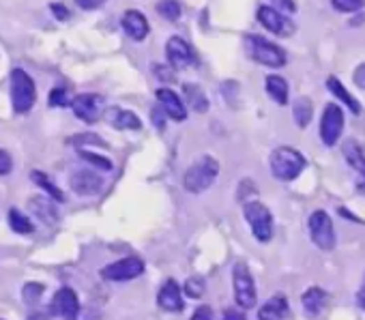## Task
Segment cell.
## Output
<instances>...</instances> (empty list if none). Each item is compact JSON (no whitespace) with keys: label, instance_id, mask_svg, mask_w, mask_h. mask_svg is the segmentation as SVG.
<instances>
[{"label":"cell","instance_id":"cell-20","mask_svg":"<svg viewBox=\"0 0 365 320\" xmlns=\"http://www.w3.org/2000/svg\"><path fill=\"white\" fill-rule=\"evenodd\" d=\"M28 207H31L35 217H39L45 226H54L56 221H59V211H56V207L52 205L45 196L33 198L31 202H28Z\"/></svg>","mask_w":365,"mask_h":320},{"label":"cell","instance_id":"cell-46","mask_svg":"<svg viewBox=\"0 0 365 320\" xmlns=\"http://www.w3.org/2000/svg\"><path fill=\"white\" fill-rule=\"evenodd\" d=\"M357 191L359 194H365V172H361V177L357 181Z\"/></svg>","mask_w":365,"mask_h":320},{"label":"cell","instance_id":"cell-11","mask_svg":"<svg viewBox=\"0 0 365 320\" xmlns=\"http://www.w3.org/2000/svg\"><path fill=\"white\" fill-rule=\"evenodd\" d=\"M165 56H167V63H170V67L174 71L193 67L195 63H198L193 48L185 39H181V37H170V39H167V43H165Z\"/></svg>","mask_w":365,"mask_h":320},{"label":"cell","instance_id":"cell-28","mask_svg":"<svg viewBox=\"0 0 365 320\" xmlns=\"http://www.w3.org/2000/svg\"><path fill=\"white\" fill-rule=\"evenodd\" d=\"M33 181L52 198V200H56V202H65V194L59 189V187H56L52 181H50V177H47V174H43V172H39V170H35L33 172Z\"/></svg>","mask_w":365,"mask_h":320},{"label":"cell","instance_id":"cell-15","mask_svg":"<svg viewBox=\"0 0 365 320\" xmlns=\"http://www.w3.org/2000/svg\"><path fill=\"white\" fill-rule=\"evenodd\" d=\"M121 26H123V31L127 33V37L133 39V41H144L149 31H151L149 20L144 17V13H140L135 9H129V11L123 13Z\"/></svg>","mask_w":365,"mask_h":320},{"label":"cell","instance_id":"cell-18","mask_svg":"<svg viewBox=\"0 0 365 320\" xmlns=\"http://www.w3.org/2000/svg\"><path fill=\"white\" fill-rule=\"evenodd\" d=\"M288 318V299L284 295L271 297L258 312V320H286Z\"/></svg>","mask_w":365,"mask_h":320},{"label":"cell","instance_id":"cell-10","mask_svg":"<svg viewBox=\"0 0 365 320\" xmlns=\"http://www.w3.org/2000/svg\"><path fill=\"white\" fill-rule=\"evenodd\" d=\"M99 273L107 282H129L144 273V263L140 258H123V260H117V263L103 267Z\"/></svg>","mask_w":365,"mask_h":320},{"label":"cell","instance_id":"cell-12","mask_svg":"<svg viewBox=\"0 0 365 320\" xmlns=\"http://www.w3.org/2000/svg\"><path fill=\"white\" fill-rule=\"evenodd\" d=\"M256 17H258V22L267 28V31L273 33V35L290 37V35L295 33V24H292L286 15L279 13L275 7H260L258 13H256Z\"/></svg>","mask_w":365,"mask_h":320},{"label":"cell","instance_id":"cell-7","mask_svg":"<svg viewBox=\"0 0 365 320\" xmlns=\"http://www.w3.org/2000/svg\"><path fill=\"white\" fill-rule=\"evenodd\" d=\"M307 226H310V237L318 249L329 252L335 247V228H333V219L329 217L327 211H322V209L314 211L310 215Z\"/></svg>","mask_w":365,"mask_h":320},{"label":"cell","instance_id":"cell-1","mask_svg":"<svg viewBox=\"0 0 365 320\" xmlns=\"http://www.w3.org/2000/svg\"><path fill=\"white\" fill-rule=\"evenodd\" d=\"M219 177V163L215 157L211 155H202L195 159L187 170H185V177H183V185L189 194L200 196L204 194L209 187H213V183Z\"/></svg>","mask_w":365,"mask_h":320},{"label":"cell","instance_id":"cell-44","mask_svg":"<svg viewBox=\"0 0 365 320\" xmlns=\"http://www.w3.org/2000/svg\"><path fill=\"white\" fill-rule=\"evenodd\" d=\"M52 11H54L56 20H67V17H69L67 7H63V5H59V3H54V5H52Z\"/></svg>","mask_w":365,"mask_h":320},{"label":"cell","instance_id":"cell-39","mask_svg":"<svg viewBox=\"0 0 365 320\" xmlns=\"http://www.w3.org/2000/svg\"><path fill=\"white\" fill-rule=\"evenodd\" d=\"M243 312H245V310L228 307V310H223V316H221V320H247Z\"/></svg>","mask_w":365,"mask_h":320},{"label":"cell","instance_id":"cell-45","mask_svg":"<svg viewBox=\"0 0 365 320\" xmlns=\"http://www.w3.org/2000/svg\"><path fill=\"white\" fill-rule=\"evenodd\" d=\"M357 301H359V305L365 310V282H363V286L359 288V293H357Z\"/></svg>","mask_w":365,"mask_h":320},{"label":"cell","instance_id":"cell-9","mask_svg":"<svg viewBox=\"0 0 365 320\" xmlns=\"http://www.w3.org/2000/svg\"><path fill=\"white\" fill-rule=\"evenodd\" d=\"M71 110L84 123H97L103 112H105V101L101 95L95 93H82L75 99H71Z\"/></svg>","mask_w":365,"mask_h":320},{"label":"cell","instance_id":"cell-17","mask_svg":"<svg viewBox=\"0 0 365 320\" xmlns=\"http://www.w3.org/2000/svg\"><path fill=\"white\" fill-rule=\"evenodd\" d=\"M157 303L161 310L165 312H181L183 310V293H181V286L174 279H165L163 286L159 288V295H157Z\"/></svg>","mask_w":365,"mask_h":320},{"label":"cell","instance_id":"cell-5","mask_svg":"<svg viewBox=\"0 0 365 320\" xmlns=\"http://www.w3.org/2000/svg\"><path fill=\"white\" fill-rule=\"evenodd\" d=\"M232 288H234V301L241 310H251L258 303L256 282L245 263H237L232 269Z\"/></svg>","mask_w":365,"mask_h":320},{"label":"cell","instance_id":"cell-37","mask_svg":"<svg viewBox=\"0 0 365 320\" xmlns=\"http://www.w3.org/2000/svg\"><path fill=\"white\" fill-rule=\"evenodd\" d=\"M271 3L275 5L277 11H286V13H295L297 11V3H295V0H271Z\"/></svg>","mask_w":365,"mask_h":320},{"label":"cell","instance_id":"cell-19","mask_svg":"<svg viewBox=\"0 0 365 320\" xmlns=\"http://www.w3.org/2000/svg\"><path fill=\"white\" fill-rule=\"evenodd\" d=\"M327 301H329V295L325 293L322 288H318V286L307 288L305 293H303V297H301V303H303L305 312L312 314V316H318L327 307Z\"/></svg>","mask_w":365,"mask_h":320},{"label":"cell","instance_id":"cell-40","mask_svg":"<svg viewBox=\"0 0 365 320\" xmlns=\"http://www.w3.org/2000/svg\"><path fill=\"white\" fill-rule=\"evenodd\" d=\"M77 3V7L80 9H84V11H95V9H99L105 0H75Z\"/></svg>","mask_w":365,"mask_h":320},{"label":"cell","instance_id":"cell-38","mask_svg":"<svg viewBox=\"0 0 365 320\" xmlns=\"http://www.w3.org/2000/svg\"><path fill=\"white\" fill-rule=\"evenodd\" d=\"M191 320H213V310L209 305H200L191 314Z\"/></svg>","mask_w":365,"mask_h":320},{"label":"cell","instance_id":"cell-22","mask_svg":"<svg viewBox=\"0 0 365 320\" xmlns=\"http://www.w3.org/2000/svg\"><path fill=\"white\" fill-rule=\"evenodd\" d=\"M265 89H267L269 97H271L275 103H279V106H286V103H288V93H290V89H288V82H286L282 75H269L267 82H265Z\"/></svg>","mask_w":365,"mask_h":320},{"label":"cell","instance_id":"cell-8","mask_svg":"<svg viewBox=\"0 0 365 320\" xmlns=\"http://www.w3.org/2000/svg\"><path fill=\"white\" fill-rule=\"evenodd\" d=\"M344 131V112L338 103H329L322 112L320 121V138L327 147H335Z\"/></svg>","mask_w":365,"mask_h":320},{"label":"cell","instance_id":"cell-3","mask_svg":"<svg viewBox=\"0 0 365 320\" xmlns=\"http://www.w3.org/2000/svg\"><path fill=\"white\" fill-rule=\"evenodd\" d=\"M245 48H247V54L254 58L256 63H260L265 67L279 69V67L286 65V52L277 43H273V41H269L260 35H247L245 37Z\"/></svg>","mask_w":365,"mask_h":320},{"label":"cell","instance_id":"cell-14","mask_svg":"<svg viewBox=\"0 0 365 320\" xmlns=\"http://www.w3.org/2000/svg\"><path fill=\"white\" fill-rule=\"evenodd\" d=\"M69 185L77 196H95L103 187V179L93 170H75L69 179Z\"/></svg>","mask_w":365,"mask_h":320},{"label":"cell","instance_id":"cell-36","mask_svg":"<svg viewBox=\"0 0 365 320\" xmlns=\"http://www.w3.org/2000/svg\"><path fill=\"white\" fill-rule=\"evenodd\" d=\"M153 71L159 80L163 82H172L174 80V69L172 67H163V65H153Z\"/></svg>","mask_w":365,"mask_h":320},{"label":"cell","instance_id":"cell-4","mask_svg":"<svg viewBox=\"0 0 365 320\" xmlns=\"http://www.w3.org/2000/svg\"><path fill=\"white\" fill-rule=\"evenodd\" d=\"M37 99V89L33 78L28 75L24 69H13L11 71V103L17 114L31 112Z\"/></svg>","mask_w":365,"mask_h":320},{"label":"cell","instance_id":"cell-16","mask_svg":"<svg viewBox=\"0 0 365 320\" xmlns=\"http://www.w3.org/2000/svg\"><path fill=\"white\" fill-rule=\"evenodd\" d=\"M155 95H157L159 108H161L167 116H170L172 121L181 123V121L187 119V108H185L183 99H181L174 91H170V89H157Z\"/></svg>","mask_w":365,"mask_h":320},{"label":"cell","instance_id":"cell-35","mask_svg":"<svg viewBox=\"0 0 365 320\" xmlns=\"http://www.w3.org/2000/svg\"><path fill=\"white\" fill-rule=\"evenodd\" d=\"M13 170V159L7 151L0 149V177H5V174H9Z\"/></svg>","mask_w":365,"mask_h":320},{"label":"cell","instance_id":"cell-41","mask_svg":"<svg viewBox=\"0 0 365 320\" xmlns=\"http://www.w3.org/2000/svg\"><path fill=\"white\" fill-rule=\"evenodd\" d=\"M352 80H355V84L359 86V89H363V91H365V63H363V65H359V67L355 69Z\"/></svg>","mask_w":365,"mask_h":320},{"label":"cell","instance_id":"cell-34","mask_svg":"<svg viewBox=\"0 0 365 320\" xmlns=\"http://www.w3.org/2000/svg\"><path fill=\"white\" fill-rule=\"evenodd\" d=\"M69 103L71 101H69V95H67L65 89H54L50 93V106L52 108H63V106H69Z\"/></svg>","mask_w":365,"mask_h":320},{"label":"cell","instance_id":"cell-27","mask_svg":"<svg viewBox=\"0 0 365 320\" xmlns=\"http://www.w3.org/2000/svg\"><path fill=\"white\" fill-rule=\"evenodd\" d=\"M9 226L13 232H17V235H33L35 232L33 221L28 219V215H24L20 209H9Z\"/></svg>","mask_w":365,"mask_h":320},{"label":"cell","instance_id":"cell-6","mask_svg":"<svg viewBox=\"0 0 365 320\" xmlns=\"http://www.w3.org/2000/svg\"><path fill=\"white\" fill-rule=\"evenodd\" d=\"M243 213H245V219L251 228L254 239L258 243H269L273 239V215H271L269 207L254 200V202H247Z\"/></svg>","mask_w":365,"mask_h":320},{"label":"cell","instance_id":"cell-26","mask_svg":"<svg viewBox=\"0 0 365 320\" xmlns=\"http://www.w3.org/2000/svg\"><path fill=\"white\" fill-rule=\"evenodd\" d=\"M292 114H295V121L301 129H305L307 125H310L312 116H314V106H312V99L307 97H299L295 101V108H292Z\"/></svg>","mask_w":365,"mask_h":320},{"label":"cell","instance_id":"cell-25","mask_svg":"<svg viewBox=\"0 0 365 320\" xmlns=\"http://www.w3.org/2000/svg\"><path fill=\"white\" fill-rule=\"evenodd\" d=\"M185 97H187V103L191 106V110L200 112V114L209 110V99L198 84H185Z\"/></svg>","mask_w":365,"mask_h":320},{"label":"cell","instance_id":"cell-2","mask_svg":"<svg viewBox=\"0 0 365 320\" xmlns=\"http://www.w3.org/2000/svg\"><path fill=\"white\" fill-rule=\"evenodd\" d=\"M307 159L290 147H279L271 153V172L277 181H295L305 170Z\"/></svg>","mask_w":365,"mask_h":320},{"label":"cell","instance_id":"cell-21","mask_svg":"<svg viewBox=\"0 0 365 320\" xmlns=\"http://www.w3.org/2000/svg\"><path fill=\"white\" fill-rule=\"evenodd\" d=\"M107 121L112 127H117V129H140L142 127V123H140L137 116L131 112V110H123V108H112L107 112Z\"/></svg>","mask_w":365,"mask_h":320},{"label":"cell","instance_id":"cell-30","mask_svg":"<svg viewBox=\"0 0 365 320\" xmlns=\"http://www.w3.org/2000/svg\"><path fill=\"white\" fill-rule=\"evenodd\" d=\"M204 288H207L204 279L200 275H193L185 282V295L191 299H200L204 295Z\"/></svg>","mask_w":365,"mask_h":320},{"label":"cell","instance_id":"cell-33","mask_svg":"<svg viewBox=\"0 0 365 320\" xmlns=\"http://www.w3.org/2000/svg\"><path fill=\"white\" fill-rule=\"evenodd\" d=\"M80 157L87 159V161L93 163V166H97L99 170H110V168H112V161H110V159L99 157V155H95V153H91V151H80Z\"/></svg>","mask_w":365,"mask_h":320},{"label":"cell","instance_id":"cell-24","mask_svg":"<svg viewBox=\"0 0 365 320\" xmlns=\"http://www.w3.org/2000/svg\"><path fill=\"white\" fill-rule=\"evenodd\" d=\"M327 89H329V91H331L335 97H338L342 103H346V108H348L352 114H359V112H361L359 101H357V99H355V97H352V95L346 91V89H344V84H342L338 78H333V75H331V78L327 80Z\"/></svg>","mask_w":365,"mask_h":320},{"label":"cell","instance_id":"cell-42","mask_svg":"<svg viewBox=\"0 0 365 320\" xmlns=\"http://www.w3.org/2000/svg\"><path fill=\"white\" fill-rule=\"evenodd\" d=\"M163 116H167L161 108H155L153 112H151V119H153V125L155 127H159V129H163Z\"/></svg>","mask_w":365,"mask_h":320},{"label":"cell","instance_id":"cell-13","mask_svg":"<svg viewBox=\"0 0 365 320\" xmlns=\"http://www.w3.org/2000/svg\"><path fill=\"white\" fill-rule=\"evenodd\" d=\"M50 310H52V314H56L63 320H75L77 314H80V301H77L75 290L67 288V286L61 288V290H56Z\"/></svg>","mask_w":365,"mask_h":320},{"label":"cell","instance_id":"cell-32","mask_svg":"<svg viewBox=\"0 0 365 320\" xmlns=\"http://www.w3.org/2000/svg\"><path fill=\"white\" fill-rule=\"evenodd\" d=\"M331 5H333L335 11H340V13H352V11H359L365 5V0H331Z\"/></svg>","mask_w":365,"mask_h":320},{"label":"cell","instance_id":"cell-43","mask_svg":"<svg viewBox=\"0 0 365 320\" xmlns=\"http://www.w3.org/2000/svg\"><path fill=\"white\" fill-rule=\"evenodd\" d=\"M75 144H103L99 136H75Z\"/></svg>","mask_w":365,"mask_h":320},{"label":"cell","instance_id":"cell-31","mask_svg":"<svg viewBox=\"0 0 365 320\" xmlns=\"http://www.w3.org/2000/svg\"><path fill=\"white\" fill-rule=\"evenodd\" d=\"M41 295H43V286L37 284V282H28V284L22 288V297H24V301H26L28 305L39 303Z\"/></svg>","mask_w":365,"mask_h":320},{"label":"cell","instance_id":"cell-23","mask_svg":"<svg viewBox=\"0 0 365 320\" xmlns=\"http://www.w3.org/2000/svg\"><path fill=\"white\" fill-rule=\"evenodd\" d=\"M342 153H344V159L348 161L350 168L359 170V172H365V151L357 140H352V138L346 140L344 147H342Z\"/></svg>","mask_w":365,"mask_h":320},{"label":"cell","instance_id":"cell-29","mask_svg":"<svg viewBox=\"0 0 365 320\" xmlns=\"http://www.w3.org/2000/svg\"><path fill=\"white\" fill-rule=\"evenodd\" d=\"M157 13L161 17H165L167 22H177L181 17L183 9L177 0H161V3H157Z\"/></svg>","mask_w":365,"mask_h":320}]
</instances>
